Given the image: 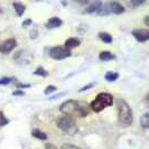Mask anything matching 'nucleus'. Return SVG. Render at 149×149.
Wrapping results in <instances>:
<instances>
[{"label": "nucleus", "mask_w": 149, "mask_h": 149, "mask_svg": "<svg viewBox=\"0 0 149 149\" xmlns=\"http://www.w3.org/2000/svg\"><path fill=\"white\" fill-rule=\"evenodd\" d=\"M130 6H132V7H137V6H140L142 3H145V0H131V1H129L128 2Z\"/></svg>", "instance_id": "4be33fe9"}, {"label": "nucleus", "mask_w": 149, "mask_h": 149, "mask_svg": "<svg viewBox=\"0 0 149 149\" xmlns=\"http://www.w3.org/2000/svg\"><path fill=\"white\" fill-rule=\"evenodd\" d=\"M0 14H2V9L1 8H0Z\"/></svg>", "instance_id": "2f4dec72"}, {"label": "nucleus", "mask_w": 149, "mask_h": 149, "mask_svg": "<svg viewBox=\"0 0 149 149\" xmlns=\"http://www.w3.org/2000/svg\"><path fill=\"white\" fill-rule=\"evenodd\" d=\"M71 51L67 49L65 47H62V46H55V47H52L49 51H48V55L49 57H52L56 61H61L64 60V58H67L71 56Z\"/></svg>", "instance_id": "39448f33"}, {"label": "nucleus", "mask_w": 149, "mask_h": 149, "mask_svg": "<svg viewBox=\"0 0 149 149\" xmlns=\"http://www.w3.org/2000/svg\"><path fill=\"white\" fill-rule=\"evenodd\" d=\"M31 136L39 139V140H46L47 139V134H45V132H43V131H40V130H38V129L33 130L31 131Z\"/></svg>", "instance_id": "2eb2a0df"}, {"label": "nucleus", "mask_w": 149, "mask_h": 149, "mask_svg": "<svg viewBox=\"0 0 149 149\" xmlns=\"http://www.w3.org/2000/svg\"><path fill=\"white\" fill-rule=\"evenodd\" d=\"M56 86H54V85H48L46 89H45L44 93L46 95H48V94H51V93H54V92H56Z\"/></svg>", "instance_id": "412c9836"}, {"label": "nucleus", "mask_w": 149, "mask_h": 149, "mask_svg": "<svg viewBox=\"0 0 149 149\" xmlns=\"http://www.w3.org/2000/svg\"><path fill=\"white\" fill-rule=\"evenodd\" d=\"M99 38H100L103 43H105V44H111L112 43V36L109 33H104V31L99 33Z\"/></svg>", "instance_id": "4468645a"}, {"label": "nucleus", "mask_w": 149, "mask_h": 149, "mask_svg": "<svg viewBox=\"0 0 149 149\" xmlns=\"http://www.w3.org/2000/svg\"><path fill=\"white\" fill-rule=\"evenodd\" d=\"M36 35H37V31H36V30L31 31V33H30V38H31V39H33V38H36V37H37Z\"/></svg>", "instance_id": "c756f323"}, {"label": "nucleus", "mask_w": 149, "mask_h": 149, "mask_svg": "<svg viewBox=\"0 0 149 149\" xmlns=\"http://www.w3.org/2000/svg\"><path fill=\"white\" fill-rule=\"evenodd\" d=\"M104 77L108 82H114L119 79V74L117 72H107Z\"/></svg>", "instance_id": "dca6fc26"}, {"label": "nucleus", "mask_w": 149, "mask_h": 149, "mask_svg": "<svg viewBox=\"0 0 149 149\" xmlns=\"http://www.w3.org/2000/svg\"><path fill=\"white\" fill-rule=\"evenodd\" d=\"M9 123V120L8 118L3 114V112L0 111V127H3V126H6Z\"/></svg>", "instance_id": "aec40b11"}, {"label": "nucleus", "mask_w": 149, "mask_h": 149, "mask_svg": "<svg viewBox=\"0 0 149 149\" xmlns=\"http://www.w3.org/2000/svg\"><path fill=\"white\" fill-rule=\"evenodd\" d=\"M13 7H14V9H15V11L17 13L18 16H22L24 13H25V10H26V6L20 3V2H14Z\"/></svg>", "instance_id": "ddd939ff"}, {"label": "nucleus", "mask_w": 149, "mask_h": 149, "mask_svg": "<svg viewBox=\"0 0 149 149\" xmlns=\"http://www.w3.org/2000/svg\"><path fill=\"white\" fill-rule=\"evenodd\" d=\"M112 103H113V97L110 93L102 92V93H99L97 97L91 102L90 109L94 112H101L105 108L110 107Z\"/></svg>", "instance_id": "7ed1b4c3"}, {"label": "nucleus", "mask_w": 149, "mask_h": 149, "mask_svg": "<svg viewBox=\"0 0 149 149\" xmlns=\"http://www.w3.org/2000/svg\"><path fill=\"white\" fill-rule=\"evenodd\" d=\"M109 10H110V14H114V15H120V14H123L125 13V7L117 2V1H113L109 3Z\"/></svg>", "instance_id": "1a4fd4ad"}, {"label": "nucleus", "mask_w": 149, "mask_h": 149, "mask_svg": "<svg viewBox=\"0 0 149 149\" xmlns=\"http://www.w3.org/2000/svg\"><path fill=\"white\" fill-rule=\"evenodd\" d=\"M13 82V79L10 77H1L0 79V85H7Z\"/></svg>", "instance_id": "b1692460"}, {"label": "nucleus", "mask_w": 149, "mask_h": 149, "mask_svg": "<svg viewBox=\"0 0 149 149\" xmlns=\"http://www.w3.org/2000/svg\"><path fill=\"white\" fill-rule=\"evenodd\" d=\"M117 108H118V120L120 125L125 127L131 126L134 122V112L127 101H125L123 99H118Z\"/></svg>", "instance_id": "f03ea898"}, {"label": "nucleus", "mask_w": 149, "mask_h": 149, "mask_svg": "<svg viewBox=\"0 0 149 149\" xmlns=\"http://www.w3.org/2000/svg\"><path fill=\"white\" fill-rule=\"evenodd\" d=\"M110 14V10H109V3H102V6L100 8L97 15L101 16H108Z\"/></svg>", "instance_id": "f3484780"}, {"label": "nucleus", "mask_w": 149, "mask_h": 149, "mask_svg": "<svg viewBox=\"0 0 149 149\" xmlns=\"http://www.w3.org/2000/svg\"><path fill=\"white\" fill-rule=\"evenodd\" d=\"M56 126L66 134H73L76 131V125H75L74 119L68 116H65V114L56 119Z\"/></svg>", "instance_id": "20e7f679"}, {"label": "nucleus", "mask_w": 149, "mask_h": 149, "mask_svg": "<svg viewBox=\"0 0 149 149\" xmlns=\"http://www.w3.org/2000/svg\"><path fill=\"white\" fill-rule=\"evenodd\" d=\"M134 36L139 43H145L149 39V30L148 29H134L132 31Z\"/></svg>", "instance_id": "0eeeda50"}, {"label": "nucleus", "mask_w": 149, "mask_h": 149, "mask_svg": "<svg viewBox=\"0 0 149 149\" xmlns=\"http://www.w3.org/2000/svg\"><path fill=\"white\" fill-rule=\"evenodd\" d=\"M34 74L35 75H38V76H44V77H46V76H48V72L45 70L44 67H37L36 70H35V72H34Z\"/></svg>", "instance_id": "6ab92c4d"}, {"label": "nucleus", "mask_w": 149, "mask_h": 149, "mask_svg": "<svg viewBox=\"0 0 149 149\" xmlns=\"http://www.w3.org/2000/svg\"><path fill=\"white\" fill-rule=\"evenodd\" d=\"M63 24V20L58 18V17H52L48 22H46V28L48 29H54V28H58L62 26Z\"/></svg>", "instance_id": "9d476101"}, {"label": "nucleus", "mask_w": 149, "mask_h": 149, "mask_svg": "<svg viewBox=\"0 0 149 149\" xmlns=\"http://www.w3.org/2000/svg\"><path fill=\"white\" fill-rule=\"evenodd\" d=\"M17 88L18 89H27V88H30L29 84H22V83H18L17 84Z\"/></svg>", "instance_id": "bb28decb"}, {"label": "nucleus", "mask_w": 149, "mask_h": 149, "mask_svg": "<svg viewBox=\"0 0 149 149\" xmlns=\"http://www.w3.org/2000/svg\"><path fill=\"white\" fill-rule=\"evenodd\" d=\"M16 46H17V40L15 38H9L7 40L0 43V53H2V54L10 53Z\"/></svg>", "instance_id": "423d86ee"}, {"label": "nucleus", "mask_w": 149, "mask_h": 149, "mask_svg": "<svg viewBox=\"0 0 149 149\" xmlns=\"http://www.w3.org/2000/svg\"><path fill=\"white\" fill-rule=\"evenodd\" d=\"M60 111L68 116L71 118H84L89 114L90 107L85 102L82 101H75V100H67L63 102L60 107Z\"/></svg>", "instance_id": "f257e3e1"}, {"label": "nucleus", "mask_w": 149, "mask_h": 149, "mask_svg": "<svg viewBox=\"0 0 149 149\" xmlns=\"http://www.w3.org/2000/svg\"><path fill=\"white\" fill-rule=\"evenodd\" d=\"M93 86H95V83H90L88 85H85V86H83L81 90H79V92H84V91H86V90L89 89H92Z\"/></svg>", "instance_id": "393cba45"}, {"label": "nucleus", "mask_w": 149, "mask_h": 149, "mask_svg": "<svg viewBox=\"0 0 149 149\" xmlns=\"http://www.w3.org/2000/svg\"><path fill=\"white\" fill-rule=\"evenodd\" d=\"M13 95H25V92L22 90H17V91L13 92Z\"/></svg>", "instance_id": "cd10ccee"}, {"label": "nucleus", "mask_w": 149, "mask_h": 149, "mask_svg": "<svg viewBox=\"0 0 149 149\" xmlns=\"http://www.w3.org/2000/svg\"><path fill=\"white\" fill-rule=\"evenodd\" d=\"M80 44H81V40H80L79 38L72 37V38L66 39V42H65V46H64V47L71 51V49H73V48H75V47L80 46Z\"/></svg>", "instance_id": "9b49d317"}, {"label": "nucleus", "mask_w": 149, "mask_h": 149, "mask_svg": "<svg viewBox=\"0 0 149 149\" xmlns=\"http://www.w3.org/2000/svg\"><path fill=\"white\" fill-rule=\"evenodd\" d=\"M102 3L103 2H101V1H94V2L90 3L89 6L83 10V14H97Z\"/></svg>", "instance_id": "6e6552de"}, {"label": "nucleus", "mask_w": 149, "mask_h": 149, "mask_svg": "<svg viewBox=\"0 0 149 149\" xmlns=\"http://www.w3.org/2000/svg\"><path fill=\"white\" fill-rule=\"evenodd\" d=\"M45 149H57V147L54 143H52V142H47L45 145Z\"/></svg>", "instance_id": "a878e982"}, {"label": "nucleus", "mask_w": 149, "mask_h": 149, "mask_svg": "<svg viewBox=\"0 0 149 149\" xmlns=\"http://www.w3.org/2000/svg\"><path fill=\"white\" fill-rule=\"evenodd\" d=\"M99 58H100V61L107 62V61L114 60L116 56H114L111 52H109V51H103V52H101L100 54H99Z\"/></svg>", "instance_id": "f8f14e48"}, {"label": "nucleus", "mask_w": 149, "mask_h": 149, "mask_svg": "<svg viewBox=\"0 0 149 149\" xmlns=\"http://www.w3.org/2000/svg\"><path fill=\"white\" fill-rule=\"evenodd\" d=\"M61 149H81L80 147L75 146V145H72V143H63Z\"/></svg>", "instance_id": "5701e85b"}, {"label": "nucleus", "mask_w": 149, "mask_h": 149, "mask_svg": "<svg viewBox=\"0 0 149 149\" xmlns=\"http://www.w3.org/2000/svg\"><path fill=\"white\" fill-rule=\"evenodd\" d=\"M30 24H31V19H27L26 22H22V27H27V26H29Z\"/></svg>", "instance_id": "c85d7f7f"}, {"label": "nucleus", "mask_w": 149, "mask_h": 149, "mask_svg": "<svg viewBox=\"0 0 149 149\" xmlns=\"http://www.w3.org/2000/svg\"><path fill=\"white\" fill-rule=\"evenodd\" d=\"M140 125L145 129H147L149 127V113H145L141 118H140Z\"/></svg>", "instance_id": "a211bd4d"}, {"label": "nucleus", "mask_w": 149, "mask_h": 149, "mask_svg": "<svg viewBox=\"0 0 149 149\" xmlns=\"http://www.w3.org/2000/svg\"><path fill=\"white\" fill-rule=\"evenodd\" d=\"M148 19H149V17H148V16H146V17H145V24H146V26H149Z\"/></svg>", "instance_id": "7c9ffc66"}]
</instances>
